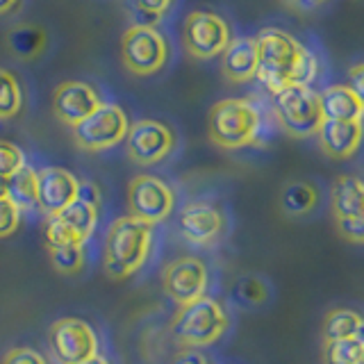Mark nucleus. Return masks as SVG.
I'll return each mask as SVG.
<instances>
[{"label": "nucleus", "instance_id": "nucleus-14", "mask_svg": "<svg viewBox=\"0 0 364 364\" xmlns=\"http://www.w3.org/2000/svg\"><path fill=\"white\" fill-rule=\"evenodd\" d=\"M100 105L102 100L98 96V91L87 82H77V80L62 82L55 89L53 96V109L57 114V119L71 125V128H75L80 121H85L89 114H94Z\"/></svg>", "mask_w": 364, "mask_h": 364}, {"label": "nucleus", "instance_id": "nucleus-7", "mask_svg": "<svg viewBox=\"0 0 364 364\" xmlns=\"http://www.w3.org/2000/svg\"><path fill=\"white\" fill-rule=\"evenodd\" d=\"M123 64L134 75H153L168 60V43L157 28L130 26L121 39Z\"/></svg>", "mask_w": 364, "mask_h": 364}, {"label": "nucleus", "instance_id": "nucleus-31", "mask_svg": "<svg viewBox=\"0 0 364 364\" xmlns=\"http://www.w3.org/2000/svg\"><path fill=\"white\" fill-rule=\"evenodd\" d=\"M23 166H26V153L16 144L0 139V176L9 178Z\"/></svg>", "mask_w": 364, "mask_h": 364}, {"label": "nucleus", "instance_id": "nucleus-32", "mask_svg": "<svg viewBox=\"0 0 364 364\" xmlns=\"http://www.w3.org/2000/svg\"><path fill=\"white\" fill-rule=\"evenodd\" d=\"M337 221L339 235L350 244H364V214L358 216H341Z\"/></svg>", "mask_w": 364, "mask_h": 364}, {"label": "nucleus", "instance_id": "nucleus-39", "mask_svg": "<svg viewBox=\"0 0 364 364\" xmlns=\"http://www.w3.org/2000/svg\"><path fill=\"white\" fill-rule=\"evenodd\" d=\"M289 5L299 7V9H314V7H321L326 5L328 0H287Z\"/></svg>", "mask_w": 364, "mask_h": 364}, {"label": "nucleus", "instance_id": "nucleus-29", "mask_svg": "<svg viewBox=\"0 0 364 364\" xmlns=\"http://www.w3.org/2000/svg\"><path fill=\"white\" fill-rule=\"evenodd\" d=\"M318 75H321V62H318V57L307 48V46H303L301 53H299V60H296V64L291 68L289 82L312 87L318 80Z\"/></svg>", "mask_w": 364, "mask_h": 364}, {"label": "nucleus", "instance_id": "nucleus-36", "mask_svg": "<svg viewBox=\"0 0 364 364\" xmlns=\"http://www.w3.org/2000/svg\"><path fill=\"white\" fill-rule=\"evenodd\" d=\"M77 200H82L87 205H91V208H100V191L98 187L94 185V182H89V180H82L77 185Z\"/></svg>", "mask_w": 364, "mask_h": 364}, {"label": "nucleus", "instance_id": "nucleus-33", "mask_svg": "<svg viewBox=\"0 0 364 364\" xmlns=\"http://www.w3.org/2000/svg\"><path fill=\"white\" fill-rule=\"evenodd\" d=\"M21 225V210L9 198H0V239L9 237Z\"/></svg>", "mask_w": 364, "mask_h": 364}, {"label": "nucleus", "instance_id": "nucleus-38", "mask_svg": "<svg viewBox=\"0 0 364 364\" xmlns=\"http://www.w3.org/2000/svg\"><path fill=\"white\" fill-rule=\"evenodd\" d=\"M173 364H210L208 358L203 355L198 348H189L185 346V350H180L173 358Z\"/></svg>", "mask_w": 364, "mask_h": 364}, {"label": "nucleus", "instance_id": "nucleus-16", "mask_svg": "<svg viewBox=\"0 0 364 364\" xmlns=\"http://www.w3.org/2000/svg\"><path fill=\"white\" fill-rule=\"evenodd\" d=\"M321 151L333 159L353 157L364 141L362 121H323L316 132Z\"/></svg>", "mask_w": 364, "mask_h": 364}, {"label": "nucleus", "instance_id": "nucleus-10", "mask_svg": "<svg viewBox=\"0 0 364 364\" xmlns=\"http://www.w3.org/2000/svg\"><path fill=\"white\" fill-rule=\"evenodd\" d=\"M130 214L146 223H162L176 208V193L155 176H136L128 187Z\"/></svg>", "mask_w": 364, "mask_h": 364}, {"label": "nucleus", "instance_id": "nucleus-3", "mask_svg": "<svg viewBox=\"0 0 364 364\" xmlns=\"http://www.w3.org/2000/svg\"><path fill=\"white\" fill-rule=\"evenodd\" d=\"M228 326L230 318L225 307L212 296H200L191 303L178 305V312L171 321V333L182 346L200 348L216 344L225 335Z\"/></svg>", "mask_w": 364, "mask_h": 364}, {"label": "nucleus", "instance_id": "nucleus-24", "mask_svg": "<svg viewBox=\"0 0 364 364\" xmlns=\"http://www.w3.org/2000/svg\"><path fill=\"white\" fill-rule=\"evenodd\" d=\"M364 360V339H337L323 344V364H358Z\"/></svg>", "mask_w": 364, "mask_h": 364}, {"label": "nucleus", "instance_id": "nucleus-11", "mask_svg": "<svg viewBox=\"0 0 364 364\" xmlns=\"http://www.w3.org/2000/svg\"><path fill=\"white\" fill-rule=\"evenodd\" d=\"M128 155L132 162L141 166H151L166 159L176 148V134L166 123L155 119H141L130 125L125 136Z\"/></svg>", "mask_w": 364, "mask_h": 364}, {"label": "nucleus", "instance_id": "nucleus-23", "mask_svg": "<svg viewBox=\"0 0 364 364\" xmlns=\"http://www.w3.org/2000/svg\"><path fill=\"white\" fill-rule=\"evenodd\" d=\"M7 48L21 60H34L46 48V32L34 26H16L7 32Z\"/></svg>", "mask_w": 364, "mask_h": 364}, {"label": "nucleus", "instance_id": "nucleus-22", "mask_svg": "<svg viewBox=\"0 0 364 364\" xmlns=\"http://www.w3.org/2000/svg\"><path fill=\"white\" fill-rule=\"evenodd\" d=\"M280 203L289 216H307L318 205V189L312 182L294 180L282 189Z\"/></svg>", "mask_w": 364, "mask_h": 364}, {"label": "nucleus", "instance_id": "nucleus-8", "mask_svg": "<svg viewBox=\"0 0 364 364\" xmlns=\"http://www.w3.org/2000/svg\"><path fill=\"white\" fill-rule=\"evenodd\" d=\"M232 41L228 21L214 11H191L182 26V43L196 60H212L221 57L228 43Z\"/></svg>", "mask_w": 364, "mask_h": 364}, {"label": "nucleus", "instance_id": "nucleus-2", "mask_svg": "<svg viewBox=\"0 0 364 364\" xmlns=\"http://www.w3.org/2000/svg\"><path fill=\"white\" fill-rule=\"evenodd\" d=\"M262 128L259 107L246 98H225L210 109V139L225 151L257 144Z\"/></svg>", "mask_w": 364, "mask_h": 364}, {"label": "nucleus", "instance_id": "nucleus-35", "mask_svg": "<svg viewBox=\"0 0 364 364\" xmlns=\"http://www.w3.org/2000/svg\"><path fill=\"white\" fill-rule=\"evenodd\" d=\"M125 7H136V9H144V11H151V14H157L162 16L171 9V5H173V0H125Z\"/></svg>", "mask_w": 364, "mask_h": 364}, {"label": "nucleus", "instance_id": "nucleus-4", "mask_svg": "<svg viewBox=\"0 0 364 364\" xmlns=\"http://www.w3.org/2000/svg\"><path fill=\"white\" fill-rule=\"evenodd\" d=\"M255 41L259 48V71L255 77L273 96V94H278L280 89L291 85L289 75H291V68H294L296 60H299L303 43L280 28L259 30Z\"/></svg>", "mask_w": 364, "mask_h": 364}, {"label": "nucleus", "instance_id": "nucleus-17", "mask_svg": "<svg viewBox=\"0 0 364 364\" xmlns=\"http://www.w3.org/2000/svg\"><path fill=\"white\" fill-rule=\"evenodd\" d=\"M221 68L230 82H248L259 71V48L255 37H237L221 55Z\"/></svg>", "mask_w": 364, "mask_h": 364}, {"label": "nucleus", "instance_id": "nucleus-44", "mask_svg": "<svg viewBox=\"0 0 364 364\" xmlns=\"http://www.w3.org/2000/svg\"><path fill=\"white\" fill-rule=\"evenodd\" d=\"M362 214H364V212H362Z\"/></svg>", "mask_w": 364, "mask_h": 364}, {"label": "nucleus", "instance_id": "nucleus-5", "mask_svg": "<svg viewBox=\"0 0 364 364\" xmlns=\"http://www.w3.org/2000/svg\"><path fill=\"white\" fill-rule=\"evenodd\" d=\"M273 112H276L280 128L299 139L316 134L326 121L318 91L303 85H287L278 94H273Z\"/></svg>", "mask_w": 364, "mask_h": 364}, {"label": "nucleus", "instance_id": "nucleus-37", "mask_svg": "<svg viewBox=\"0 0 364 364\" xmlns=\"http://www.w3.org/2000/svg\"><path fill=\"white\" fill-rule=\"evenodd\" d=\"M346 85L355 91V96L360 98L362 107H364V62L348 68V82Z\"/></svg>", "mask_w": 364, "mask_h": 364}, {"label": "nucleus", "instance_id": "nucleus-18", "mask_svg": "<svg viewBox=\"0 0 364 364\" xmlns=\"http://www.w3.org/2000/svg\"><path fill=\"white\" fill-rule=\"evenodd\" d=\"M326 121H362L364 107L348 85H330L318 91Z\"/></svg>", "mask_w": 364, "mask_h": 364}, {"label": "nucleus", "instance_id": "nucleus-40", "mask_svg": "<svg viewBox=\"0 0 364 364\" xmlns=\"http://www.w3.org/2000/svg\"><path fill=\"white\" fill-rule=\"evenodd\" d=\"M18 3H21V0H0V16L9 14L11 9H16Z\"/></svg>", "mask_w": 364, "mask_h": 364}, {"label": "nucleus", "instance_id": "nucleus-25", "mask_svg": "<svg viewBox=\"0 0 364 364\" xmlns=\"http://www.w3.org/2000/svg\"><path fill=\"white\" fill-rule=\"evenodd\" d=\"M57 216H62V219L71 225L73 230L85 239V242L91 237V232L96 230V223H98V210L82 203V200H77V198Z\"/></svg>", "mask_w": 364, "mask_h": 364}, {"label": "nucleus", "instance_id": "nucleus-6", "mask_svg": "<svg viewBox=\"0 0 364 364\" xmlns=\"http://www.w3.org/2000/svg\"><path fill=\"white\" fill-rule=\"evenodd\" d=\"M130 123L125 112L119 105L112 102H102V105L89 114L85 121H80L73 128V139L75 144L89 153L107 151V148L121 144L128 136Z\"/></svg>", "mask_w": 364, "mask_h": 364}, {"label": "nucleus", "instance_id": "nucleus-26", "mask_svg": "<svg viewBox=\"0 0 364 364\" xmlns=\"http://www.w3.org/2000/svg\"><path fill=\"white\" fill-rule=\"evenodd\" d=\"M43 237L48 248H62V246H85V239L80 237L62 216H46Z\"/></svg>", "mask_w": 364, "mask_h": 364}, {"label": "nucleus", "instance_id": "nucleus-20", "mask_svg": "<svg viewBox=\"0 0 364 364\" xmlns=\"http://www.w3.org/2000/svg\"><path fill=\"white\" fill-rule=\"evenodd\" d=\"M321 337H323V344L326 341L350 339V337L364 339V316L355 310H348V307L330 310L323 318Z\"/></svg>", "mask_w": 364, "mask_h": 364}, {"label": "nucleus", "instance_id": "nucleus-34", "mask_svg": "<svg viewBox=\"0 0 364 364\" xmlns=\"http://www.w3.org/2000/svg\"><path fill=\"white\" fill-rule=\"evenodd\" d=\"M3 364H48V362H46V358L39 350L21 346V348H11L5 355Z\"/></svg>", "mask_w": 364, "mask_h": 364}, {"label": "nucleus", "instance_id": "nucleus-30", "mask_svg": "<svg viewBox=\"0 0 364 364\" xmlns=\"http://www.w3.org/2000/svg\"><path fill=\"white\" fill-rule=\"evenodd\" d=\"M53 267L64 273V276H73L85 264V246H62V248H48Z\"/></svg>", "mask_w": 364, "mask_h": 364}, {"label": "nucleus", "instance_id": "nucleus-41", "mask_svg": "<svg viewBox=\"0 0 364 364\" xmlns=\"http://www.w3.org/2000/svg\"><path fill=\"white\" fill-rule=\"evenodd\" d=\"M80 364H112L105 355H98V353H96V355H91V358H87L85 362H80Z\"/></svg>", "mask_w": 364, "mask_h": 364}, {"label": "nucleus", "instance_id": "nucleus-21", "mask_svg": "<svg viewBox=\"0 0 364 364\" xmlns=\"http://www.w3.org/2000/svg\"><path fill=\"white\" fill-rule=\"evenodd\" d=\"M7 198L16 205L21 212L39 208V171L28 164L18 168L14 176L7 178Z\"/></svg>", "mask_w": 364, "mask_h": 364}, {"label": "nucleus", "instance_id": "nucleus-9", "mask_svg": "<svg viewBox=\"0 0 364 364\" xmlns=\"http://www.w3.org/2000/svg\"><path fill=\"white\" fill-rule=\"evenodd\" d=\"M48 344L60 364H80L98 353V335L82 318L64 316L50 326Z\"/></svg>", "mask_w": 364, "mask_h": 364}, {"label": "nucleus", "instance_id": "nucleus-27", "mask_svg": "<svg viewBox=\"0 0 364 364\" xmlns=\"http://www.w3.org/2000/svg\"><path fill=\"white\" fill-rule=\"evenodd\" d=\"M232 299L242 307H257L269 301V287L267 282L257 276H244L235 282Z\"/></svg>", "mask_w": 364, "mask_h": 364}, {"label": "nucleus", "instance_id": "nucleus-42", "mask_svg": "<svg viewBox=\"0 0 364 364\" xmlns=\"http://www.w3.org/2000/svg\"><path fill=\"white\" fill-rule=\"evenodd\" d=\"M0 198H7V178L0 176Z\"/></svg>", "mask_w": 364, "mask_h": 364}, {"label": "nucleus", "instance_id": "nucleus-43", "mask_svg": "<svg viewBox=\"0 0 364 364\" xmlns=\"http://www.w3.org/2000/svg\"><path fill=\"white\" fill-rule=\"evenodd\" d=\"M358 364H364V360H362V362H358Z\"/></svg>", "mask_w": 364, "mask_h": 364}, {"label": "nucleus", "instance_id": "nucleus-13", "mask_svg": "<svg viewBox=\"0 0 364 364\" xmlns=\"http://www.w3.org/2000/svg\"><path fill=\"white\" fill-rule=\"evenodd\" d=\"M180 235L193 246H210L225 230V216L210 203H189L180 212Z\"/></svg>", "mask_w": 364, "mask_h": 364}, {"label": "nucleus", "instance_id": "nucleus-1", "mask_svg": "<svg viewBox=\"0 0 364 364\" xmlns=\"http://www.w3.org/2000/svg\"><path fill=\"white\" fill-rule=\"evenodd\" d=\"M153 248V225L132 214L109 225L102 246V267L112 280H125L139 271Z\"/></svg>", "mask_w": 364, "mask_h": 364}, {"label": "nucleus", "instance_id": "nucleus-15", "mask_svg": "<svg viewBox=\"0 0 364 364\" xmlns=\"http://www.w3.org/2000/svg\"><path fill=\"white\" fill-rule=\"evenodd\" d=\"M80 180L66 168L48 166L39 171V210L46 216H55L77 198Z\"/></svg>", "mask_w": 364, "mask_h": 364}, {"label": "nucleus", "instance_id": "nucleus-19", "mask_svg": "<svg viewBox=\"0 0 364 364\" xmlns=\"http://www.w3.org/2000/svg\"><path fill=\"white\" fill-rule=\"evenodd\" d=\"M330 205L335 219L358 216L364 212V180L358 176H339L330 189Z\"/></svg>", "mask_w": 364, "mask_h": 364}, {"label": "nucleus", "instance_id": "nucleus-12", "mask_svg": "<svg viewBox=\"0 0 364 364\" xmlns=\"http://www.w3.org/2000/svg\"><path fill=\"white\" fill-rule=\"evenodd\" d=\"M208 282H210L208 264L200 257L193 255H182L171 259L162 271V287L168 299L178 305L191 303L205 296Z\"/></svg>", "mask_w": 364, "mask_h": 364}, {"label": "nucleus", "instance_id": "nucleus-28", "mask_svg": "<svg viewBox=\"0 0 364 364\" xmlns=\"http://www.w3.org/2000/svg\"><path fill=\"white\" fill-rule=\"evenodd\" d=\"M23 107V94L18 80L0 68V119H14Z\"/></svg>", "mask_w": 364, "mask_h": 364}]
</instances>
